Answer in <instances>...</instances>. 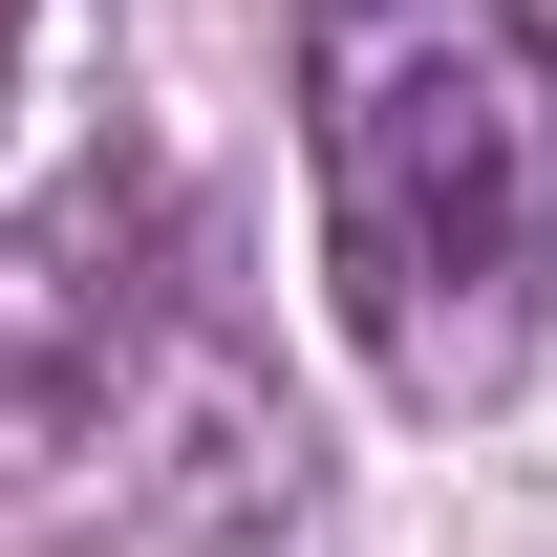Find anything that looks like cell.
I'll use <instances>...</instances> for the list:
<instances>
[{
  "label": "cell",
  "mask_w": 557,
  "mask_h": 557,
  "mask_svg": "<svg viewBox=\"0 0 557 557\" xmlns=\"http://www.w3.org/2000/svg\"><path fill=\"white\" fill-rule=\"evenodd\" d=\"M322 278L386 408H493L557 300V22L536 0H300Z\"/></svg>",
  "instance_id": "obj_1"
}]
</instances>
